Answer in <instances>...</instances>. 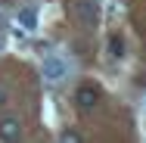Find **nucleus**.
Masks as SVG:
<instances>
[{
	"instance_id": "nucleus-1",
	"label": "nucleus",
	"mask_w": 146,
	"mask_h": 143,
	"mask_svg": "<svg viewBox=\"0 0 146 143\" xmlns=\"http://www.w3.org/2000/svg\"><path fill=\"white\" fill-rule=\"evenodd\" d=\"M65 9H68V16H72L81 28H93V25L100 22V9H96L93 0H68Z\"/></svg>"
},
{
	"instance_id": "nucleus-2",
	"label": "nucleus",
	"mask_w": 146,
	"mask_h": 143,
	"mask_svg": "<svg viewBox=\"0 0 146 143\" xmlns=\"http://www.w3.org/2000/svg\"><path fill=\"white\" fill-rule=\"evenodd\" d=\"M40 75H44L47 84H59V81L68 75V62L59 59V56H47V59H44V65H40Z\"/></svg>"
},
{
	"instance_id": "nucleus-3",
	"label": "nucleus",
	"mask_w": 146,
	"mask_h": 143,
	"mask_svg": "<svg viewBox=\"0 0 146 143\" xmlns=\"http://www.w3.org/2000/svg\"><path fill=\"white\" fill-rule=\"evenodd\" d=\"M75 106H78V112H93L100 106V90L93 84H81L75 90Z\"/></svg>"
},
{
	"instance_id": "nucleus-4",
	"label": "nucleus",
	"mask_w": 146,
	"mask_h": 143,
	"mask_svg": "<svg viewBox=\"0 0 146 143\" xmlns=\"http://www.w3.org/2000/svg\"><path fill=\"white\" fill-rule=\"evenodd\" d=\"M22 137V118L19 115H3L0 118V140H19Z\"/></svg>"
},
{
	"instance_id": "nucleus-5",
	"label": "nucleus",
	"mask_w": 146,
	"mask_h": 143,
	"mask_svg": "<svg viewBox=\"0 0 146 143\" xmlns=\"http://www.w3.org/2000/svg\"><path fill=\"white\" fill-rule=\"evenodd\" d=\"M19 25L28 28V31L37 28V9H34V6H22V9H19Z\"/></svg>"
},
{
	"instance_id": "nucleus-6",
	"label": "nucleus",
	"mask_w": 146,
	"mask_h": 143,
	"mask_svg": "<svg viewBox=\"0 0 146 143\" xmlns=\"http://www.w3.org/2000/svg\"><path fill=\"white\" fill-rule=\"evenodd\" d=\"M109 47H112V56H121V53H124V44H121V37H112V41H109Z\"/></svg>"
},
{
	"instance_id": "nucleus-7",
	"label": "nucleus",
	"mask_w": 146,
	"mask_h": 143,
	"mask_svg": "<svg viewBox=\"0 0 146 143\" xmlns=\"http://www.w3.org/2000/svg\"><path fill=\"white\" fill-rule=\"evenodd\" d=\"M59 140H62V143H68V140H72V143H78V140H81V134H78V131H65Z\"/></svg>"
},
{
	"instance_id": "nucleus-8",
	"label": "nucleus",
	"mask_w": 146,
	"mask_h": 143,
	"mask_svg": "<svg viewBox=\"0 0 146 143\" xmlns=\"http://www.w3.org/2000/svg\"><path fill=\"white\" fill-rule=\"evenodd\" d=\"M6 103H9V90H6V87L0 84V112L6 109Z\"/></svg>"
},
{
	"instance_id": "nucleus-9",
	"label": "nucleus",
	"mask_w": 146,
	"mask_h": 143,
	"mask_svg": "<svg viewBox=\"0 0 146 143\" xmlns=\"http://www.w3.org/2000/svg\"><path fill=\"white\" fill-rule=\"evenodd\" d=\"M3 25H6V19H3V13H0V28H3Z\"/></svg>"
}]
</instances>
